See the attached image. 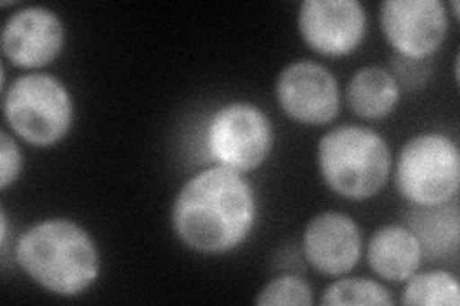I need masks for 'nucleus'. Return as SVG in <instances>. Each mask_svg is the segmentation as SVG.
Masks as SVG:
<instances>
[{
  "instance_id": "f257e3e1",
  "label": "nucleus",
  "mask_w": 460,
  "mask_h": 306,
  "mask_svg": "<svg viewBox=\"0 0 460 306\" xmlns=\"http://www.w3.org/2000/svg\"><path fill=\"white\" fill-rule=\"evenodd\" d=\"M259 201L248 174L211 165L186 180L172 199L171 230L186 249L228 255L246 243L257 226Z\"/></svg>"
},
{
  "instance_id": "f03ea898",
  "label": "nucleus",
  "mask_w": 460,
  "mask_h": 306,
  "mask_svg": "<svg viewBox=\"0 0 460 306\" xmlns=\"http://www.w3.org/2000/svg\"><path fill=\"white\" fill-rule=\"evenodd\" d=\"M13 258L37 287L60 299L84 295L102 274L94 236L67 216H49L27 226L13 245Z\"/></svg>"
},
{
  "instance_id": "7ed1b4c3",
  "label": "nucleus",
  "mask_w": 460,
  "mask_h": 306,
  "mask_svg": "<svg viewBox=\"0 0 460 306\" xmlns=\"http://www.w3.org/2000/svg\"><path fill=\"white\" fill-rule=\"evenodd\" d=\"M314 159L330 192L351 201L372 199L392 179L390 142L367 125H338L326 130L316 142Z\"/></svg>"
},
{
  "instance_id": "20e7f679",
  "label": "nucleus",
  "mask_w": 460,
  "mask_h": 306,
  "mask_svg": "<svg viewBox=\"0 0 460 306\" xmlns=\"http://www.w3.org/2000/svg\"><path fill=\"white\" fill-rule=\"evenodd\" d=\"M75 100L67 84L47 71L13 79L3 92V115L10 133L33 148H54L75 125Z\"/></svg>"
},
{
  "instance_id": "39448f33",
  "label": "nucleus",
  "mask_w": 460,
  "mask_h": 306,
  "mask_svg": "<svg viewBox=\"0 0 460 306\" xmlns=\"http://www.w3.org/2000/svg\"><path fill=\"white\" fill-rule=\"evenodd\" d=\"M397 192L412 207H438L455 201L460 189V150L438 130L411 136L394 159Z\"/></svg>"
},
{
  "instance_id": "423d86ee",
  "label": "nucleus",
  "mask_w": 460,
  "mask_h": 306,
  "mask_svg": "<svg viewBox=\"0 0 460 306\" xmlns=\"http://www.w3.org/2000/svg\"><path fill=\"white\" fill-rule=\"evenodd\" d=\"M275 144V125L253 101H228L208 121L206 150L213 165L252 174L267 163Z\"/></svg>"
},
{
  "instance_id": "0eeeda50",
  "label": "nucleus",
  "mask_w": 460,
  "mask_h": 306,
  "mask_svg": "<svg viewBox=\"0 0 460 306\" xmlns=\"http://www.w3.org/2000/svg\"><path fill=\"white\" fill-rule=\"evenodd\" d=\"M378 22L394 56L426 62L447 39L451 13L441 0H384Z\"/></svg>"
},
{
  "instance_id": "6e6552de",
  "label": "nucleus",
  "mask_w": 460,
  "mask_h": 306,
  "mask_svg": "<svg viewBox=\"0 0 460 306\" xmlns=\"http://www.w3.org/2000/svg\"><path fill=\"white\" fill-rule=\"evenodd\" d=\"M275 100L288 119L304 127H326L341 111V89L324 64L296 60L282 67L275 83Z\"/></svg>"
},
{
  "instance_id": "1a4fd4ad",
  "label": "nucleus",
  "mask_w": 460,
  "mask_h": 306,
  "mask_svg": "<svg viewBox=\"0 0 460 306\" xmlns=\"http://www.w3.org/2000/svg\"><path fill=\"white\" fill-rule=\"evenodd\" d=\"M296 23L304 45L324 57L357 52L368 33V13L361 0H304Z\"/></svg>"
},
{
  "instance_id": "9d476101",
  "label": "nucleus",
  "mask_w": 460,
  "mask_h": 306,
  "mask_svg": "<svg viewBox=\"0 0 460 306\" xmlns=\"http://www.w3.org/2000/svg\"><path fill=\"white\" fill-rule=\"evenodd\" d=\"M66 42V22L56 10L42 4L13 10L0 33L3 56L13 67L29 73L52 66L62 56Z\"/></svg>"
},
{
  "instance_id": "9b49d317",
  "label": "nucleus",
  "mask_w": 460,
  "mask_h": 306,
  "mask_svg": "<svg viewBox=\"0 0 460 306\" xmlns=\"http://www.w3.org/2000/svg\"><path fill=\"white\" fill-rule=\"evenodd\" d=\"M301 251L307 265L326 278L348 275L365 255L363 228L341 211H323L304 228Z\"/></svg>"
},
{
  "instance_id": "f8f14e48",
  "label": "nucleus",
  "mask_w": 460,
  "mask_h": 306,
  "mask_svg": "<svg viewBox=\"0 0 460 306\" xmlns=\"http://www.w3.org/2000/svg\"><path fill=\"white\" fill-rule=\"evenodd\" d=\"M368 268L384 282L405 284L422 267V247L407 224L390 223L372 232L365 243Z\"/></svg>"
},
{
  "instance_id": "ddd939ff",
  "label": "nucleus",
  "mask_w": 460,
  "mask_h": 306,
  "mask_svg": "<svg viewBox=\"0 0 460 306\" xmlns=\"http://www.w3.org/2000/svg\"><path fill=\"white\" fill-rule=\"evenodd\" d=\"M401 86L394 73L382 66L358 67L345 89V101L358 119L382 121L397 109Z\"/></svg>"
},
{
  "instance_id": "4468645a",
  "label": "nucleus",
  "mask_w": 460,
  "mask_h": 306,
  "mask_svg": "<svg viewBox=\"0 0 460 306\" xmlns=\"http://www.w3.org/2000/svg\"><path fill=\"white\" fill-rule=\"evenodd\" d=\"M420 241L424 258L439 262L456 257L460 243V218L455 201L438 207H412L405 223Z\"/></svg>"
},
{
  "instance_id": "2eb2a0df",
  "label": "nucleus",
  "mask_w": 460,
  "mask_h": 306,
  "mask_svg": "<svg viewBox=\"0 0 460 306\" xmlns=\"http://www.w3.org/2000/svg\"><path fill=\"white\" fill-rule=\"evenodd\" d=\"M401 302L407 306H458L460 284L445 268L414 272L402 287Z\"/></svg>"
},
{
  "instance_id": "dca6fc26",
  "label": "nucleus",
  "mask_w": 460,
  "mask_h": 306,
  "mask_svg": "<svg viewBox=\"0 0 460 306\" xmlns=\"http://www.w3.org/2000/svg\"><path fill=\"white\" fill-rule=\"evenodd\" d=\"M324 306H351V304H374L394 306L395 299L392 291L384 284L372 278H334L321 295Z\"/></svg>"
},
{
  "instance_id": "f3484780",
  "label": "nucleus",
  "mask_w": 460,
  "mask_h": 306,
  "mask_svg": "<svg viewBox=\"0 0 460 306\" xmlns=\"http://www.w3.org/2000/svg\"><path fill=\"white\" fill-rule=\"evenodd\" d=\"M253 302L257 306H313L314 291L305 278L284 272L259 289Z\"/></svg>"
},
{
  "instance_id": "a211bd4d",
  "label": "nucleus",
  "mask_w": 460,
  "mask_h": 306,
  "mask_svg": "<svg viewBox=\"0 0 460 306\" xmlns=\"http://www.w3.org/2000/svg\"><path fill=\"white\" fill-rule=\"evenodd\" d=\"M25 167V155L18 138L4 127L0 130V189H8L16 184Z\"/></svg>"
},
{
  "instance_id": "6ab92c4d",
  "label": "nucleus",
  "mask_w": 460,
  "mask_h": 306,
  "mask_svg": "<svg viewBox=\"0 0 460 306\" xmlns=\"http://www.w3.org/2000/svg\"><path fill=\"white\" fill-rule=\"evenodd\" d=\"M426 62H412V60H402V57L394 56V77L397 79L401 91L402 89H420V86L428 81L429 71L424 66Z\"/></svg>"
},
{
  "instance_id": "aec40b11",
  "label": "nucleus",
  "mask_w": 460,
  "mask_h": 306,
  "mask_svg": "<svg viewBox=\"0 0 460 306\" xmlns=\"http://www.w3.org/2000/svg\"><path fill=\"white\" fill-rule=\"evenodd\" d=\"M8 238H10V221H8V213L3 207L0 209V251H3V257L6 258L8 253Z\"/></svg>"
},
{
  "instance_id": "412c9836",
  "label": "nucleus",
  "mask_w": 460,
  "mask_h": 306,
  "mask_svg": "<svg viewBox=\"0 0 460 306\" xmlns=\"http://www.w3.org/2000/svg\"><path fill=\"white\" fill-rule=\"evenodd\" d=\"M447 6H449V8H451V12H453V13H451V18L458 20V18H460V16H458V0H451V3H449Z\"/></svg>"
}]
</instances>
